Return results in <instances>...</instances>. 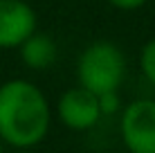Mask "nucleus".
I'll return each instance as SVG.
<instances>
[{
  "mask_svg": "<svg viewBox=\"0 0 155 153\" xmlns=\"http://www.w3.org/2000/svg\"><path fill=\"white\" fill-rule=\"evenodd\" d=\"M99 106L104 115H113L115 110H119V92H106L99 95Z\"/></svg>",
  "mask_w": 155,
  "mask_h": 153,
  "instance_id": "6e6552de",
  "label": "nucleus"
},
{
  "mask_svg": "<svg viewBox=\"0 0 155 153\" xmlns=\"http://www.w3.org/2000/svg\"><path fill=\"white\" fill-rule=\"evenodd\" d=\"M2 144H5V142H2V140H0V153H5V149H2Z\"/></svg>",
  "mask_w": 155,
  "mask_h": 153,
  "instance_id": "9d476101",
  "label": "nucleus"
},
{
  "mask_svg": "<svg viewBox=\"0 0 155 153\" xmlns=\"http://www.w3.org/2000/svg\"><path fill=\"white\" fill-rule=\"evenodd\" d=\"M106 2H108L110 7H115V9H121V12H133V9L144 7L148 0H106Z\"/></svg>",
  "mask_w": 155,
  "mask_h": 153,
  "instance_id": "1a4fd4ad",
  "label": "nucleus"
},
{
  "mask_svg": "<svg viewBox=\"0 0 155 153\" xmlns=\"http://www.w3.org/2000/svg\"><path fill=\"white\" fill-rule=\"evenodd\" d=\"M18 50H20V59H23L25 68H29V70H47L50 65L56 63V54H58L54 38L38 29Z\"/></svg>",
  "mask_w": 155,
  "mask_h": 153,
  "instance_id": "423d86ee",
  "label": "nucleus"
},
{
  "mask_svg": "<svg viewBox=\"0 0 155 153\" xmlns=\"http://www.w3.org/2000/svg\"><path fill=\"white\" fill-rule=\"evenodd\" d=\"M56 115L61 119V124L70 131H90L92 126L104 117L99 106V95L90 92L83 86L68 88L65 92L58 97L56 101Z\"/></svg>",
  "mask_w": 155,
  "mask_h": 153,
  "instance_id": "20e7f679",
  "label": "nucleus"
},
{
  "mask_svg": "<svg viewBox=\"0 0 155 153\" xmlns=\"http://www.w3.org/2000/svg\"><path fill=\"white\" fill-rule=\"evenodd\" d=\"M121 140L128 153H155V99H135L124 108Z\"/></svg>",
  "mask_w": 155,
  "mask_h": 153,
  "instance_id": "7ed1b4c3",
  "label": "nucleus"
},
{
  "mask_svg": "<svg viewBox=\"0 0 155 153\" xmlns=\"http://www.w3.org/2000/svg\"><path fill=\"white\" fill-rule=\"evenodd\" d=\"M140 68H142V75L155 86V38L144 43L140 52Z\"/></svg>",
  "mask_w": 155,
  "mask_h": 153,
  "instance_id": "0eeeda50",
  "label": "nucleus"
},
{
  "mask_svg": "<svg viewBox=\"0 0 155 153\" xmlns=\"http://www.w3.org/2000/svg\"><path fill=\"white\" fill-rule=\"evenodd\" d=\"M52 108L45 92L27 79L0 86V140L14 149H31L45 140Z\"/></svg>",
  "mask_w": 155,
  "mask_h": 153,
  "instance_id": "f257e3e1",
  "label": "nucleus"
},
{
  "mask_svg": "<svg viewBox=\"0 0 155 153\" xmlns=\"http://www.w3.org/2000/svg\"><path fill=\"white\" fill-rule=\"evenodd\" d=\"M38 29L36 12L25 0H0V50H16Z\"/></svg>",
  "mask_w": 155,
  "mask_h": 153,
  "instance_id": "39448f33",
  "label": "nucleus"
},
{
  "mask_svg": "<svg viewBox=\"0 0 155 153\" xmlns=\"http://www.w3.org/2000/svg\"><path fill=\"white\" fill-rule=\"evenodd\" d=\"M126 77V56L115 43L97 41L81 52L77 61L79 86L94 95L117 92Z\"/></svg>",
  "mask_w": 155,
  "mask_h": 153,
  "instance_id": "f03ea898",
  "label": "nucleus"
}]
</instances>
